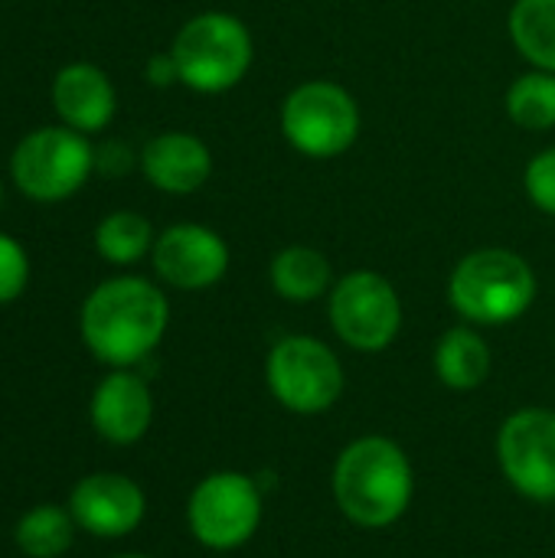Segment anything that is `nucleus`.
Here are the masks:
<instances>
[{
  "mask_svg": "<svg viewBox=\"0 0 555 558\" xmlns=\"http://www.w3.org/2000/svg\"><path fill=\"white\" fill-rule=\"evenodd\" d=\"M330 494L337 510L360 530L396 526L415 500V468L402 445L386 435L353 438L334 461Z\"/></svg>",
  "mask_w": 555,
  "mask_h": 558,
  "instance_id": "nucleus-1",
  "label": "nucleus"
},
{
  "mask_svg": "<svg viewBox=\"0 0 555 558\" xmlns=\"http://www.w3.org/2000/svg\"><path fill=\"white\" fill-rule=\"evenodd\" d=\"M170 304L160 288L144 278H111L82 304V340L95 360L114 369L144 363L164 340Z\"/></svg>",
  "mask_w": 555,
  "mask_h": 558,
  "instance_id": "nucleus-2",
  "label": "nucleus"
},
{
  "mask_svg": "<svg viewBox=\"0 0 555 558\" xmlns=\"http://www.w3.org/2000/svg\"><path fill=\"white\" fill-rule=\"evenodd\" d=\"M533 265L510 248L468 252L448 278V301L471 327H504L520 320L536 301Z\"/></svg>",
  "mask_w": 555,
  "mask_h": 558,
  "instance_id": "nucleus-3",
  "label": "nucleus"
},
{
  "mask_svg": "<svg viewBox=\"0 0 555 558\" xmlns=\"http://www.w3.org/2000/svg\"><path fill=\"white\" fill-rule=\"evenodd\" d=\"M170 52L186 88L200 95H219L245 78V72L252 69L255 43L239 16L209 10L180 26Z\"/></svg>",
  "mask_w": 555,
  "mask_h": 558,
  "instance_id": "nucleus-4",
  "label": "nucleus"
},
{
  "mask_svg": "<svg viewBox=\"0 0 555 558\" xmlns=\"http://www.w3.org/2000/svg\"><path fill=\"white\" fill-rule=\"evenodd\" d=\"M265 383L285 412L311 418L330 412L340 402L347 389V373L340 356L324 340L291 333L268 350Z\"/></svg>",
  "mask_w": 555,
  "mask_h": 558,
  "instance_id": "nucleus-5",
  "label": "nucleus"
},
{
  "mask_svg": "<svg viewBox=\"0 0 555 558\" xmlns=\"http://www.w3.org/2000/svg\"><path fill=\"white\" fill-rule=\"evenodd\" d=\"M278 124L298 154L311 160H330L353 147L363 114L343 85L330 78H307L285 95Z\"/></svg>",
  "mask_w": 555,
  "mask_h": 558,
  "instance_id": "nucleus-6",
  "label": "nucleus"
},
{
  "mask_svg": "<svg viewBox=\"0 0 555 558\" xmlns=\"http://www.w3.org/2000/svg\"><path fill=\"white\" fill-rule=\"evenodd\" d=\"M265 497L255 477L239 471L206 474L186 500V526L203 549L236 553L258 533Z\"/></svg>",
  "mask_w": 555,
  "mask_h": 558,
  "instance_id": "nucleus-7",
  "label": "nucleus"
},
{
  "mask_svg": "<svg viewBox=\"0 0 555 558\" xmlns=\"http://www.w3.org/2000/svg\"><path fill=\"white\" fill-rule=\"evenodd\" d=\"M327 317L343 347L357 353H383L402 330V298L386 275L357 268L334 281Z\"/></svg>",
  "mask_w": 555,
  "mask_h": 558,
  "instance_id": "nucleus-8",
  "label": "nucleus"
},
{
  "mask_svg": "<svg viewBox=\"0 0 555 558\" xmlns=\"http://www.w3.org/2000/svg\"><path fill=\"white\" fill-rule=\"evenodd\" d=\"M95 170V150L72 128H43L20 141L10 160L16 186L43 203L72 196Z\"/></svg>",
  "mask_w": 555,
  "mask_h": 558,
  "instance_id": "nucleus-9",
  "label": "nucleus"
},
{
  "mask_svg": "<svg viewBox=\"0 0 555 558\" xmlns=\"http://www.w3.org/2000/svg\"><path fill=\"white\" fill-rule=\"evenodd\" d=\"M497 464L520 497L533 504H555L553 409L527 405L507 415L497 432Z\"/></svg>",
  "mask_w": 555,
  "mask_h": 558,
  "instance_id": "nucleus-10",
  "label": "nucleus"
},
{
  "mask_svg": "<svg viewBox=\"0 0 555 558\" xmlns=\"http://www.w3.org/2000/svg\"><path fill=\"white\" fill-rule=\"evenodd\" d=\"M154 271L177 291H206L229 271V245L219 232L200 222H177L154 242Z\"/></svg>",
  "mask_w": 555,
  "mask_h": 558,
  "instance_id": "nucleus-11",
  "label": "nucleus"
},
{
  "mask_svg": "<svg viewBox=\"0 0 555 558\" xmlns=\"http://www.w3.org/2000/svg\"><path fill=\"white\" fill-rule=\"evenodd\" d=\"M69 513L79 530L98 539H121L144 523L147 497L124 474H88L69 497Z\"/></svg>",
  "mask_w": 555,
  "mask_h": 558,
  "instance_id": "nucleus-12",
  "label": "nucleus"
},
{
  "mask_svg": "<svg viewBox=\"0 0 555 558\" xmlns=\"http://www.w3.org/2000/svg\"><path fill=\"white\" fill-rule=\"evenodd\" d=\"M92 425L111 445H137L154 422V396L144 376L131 369L108 373L92 392Z\"/></svg>",
  "mask_w": 555,
  "mask_h": 558,
  "instance_id": "nucleus-13",
  "label": "nucleus"
},
{
  "mask_svg": "<svg viewBox=\"0 0 555 558\" xmlns=\"http://www.w3.org/2000/svg\"><path fill=\"white\" fill-rule=\"evenodd\" d=\"M141 167H144V177L157 190L186 196V193H196L209 180L213 154L196 134L167 131V134H157L154 141H147V147L141 154Z\"/></svg>",
  "mask_w": 555,
  "mask_h": 558,
  "instance_id": "nucleus-14",
  "label": "nucleus"
},
{
  "mask_svg": "<svg viewBox=\"0 0 555 558\" xmlns=\"http://www.w3.org/2000/svg\"><path fill=\"white\" fill-rule=\"evenodd\" d=\"M52 101H56L59 118L79 134L82 131H101L114 118V108H118L111 78L88 62L65 65L56 75Z\"/></svg>",
  "mask_w": 555,
  "mask_h": 558,
  "instance_id": "nucleus-15",
  "label": "nucleus"
},
{
  "mask_svg": "<svg viewBox=\"0 0 555 558\" xmlns=\"http://www.w3.org/2000/svg\"><path fill=\"white\" fill-rule=\"evenodd\" d=\"M435 376L445 389L451 392H474L491 379L494 369V353L487 340L471 327H451L438 337L435 343Z\"/></svg>",
  "mask_w": 555,
  "mask_h": 558,
  "instance_id": "nucleus-16",
  "label": "nucleus"
},
{
  "mask_svg": "<svg viewBox=\"0 0 555 558\" xmlns=\"http://www.w3.org/2000/svg\"><path fill=\"white\" fill-rule=\"evenodd\" d=\"M268 281L275 294L288 304H311L334 288V268L324 252L311 245H288L275 252L268 265Z\"/></svg>",
  "mask_w": 555,
  "mask_h": 558,
  "instance_id": "nucleus-17",
  "label": "nucleus"
},
{
  "mask_svg": "<svg viewBox=\"0 0 555 558\" xmlns=\"http://www.w3.org/2000/svg\"><path fill=\"white\" fill-rule=\"evenodd\" d=\"M507 26L527 62L555 72V0H514Z\"/></svg>",
  "mask_w": 555,
  "mask_h": 558,
  "instance_id": "nucleus-18",
  "label": "nucleus"
},
{
  "mask_svg": "<svg viewBox=\"0 0 555 558\" xmlns=\"http://www.w3.org/2000/svg\"><path fill=\"white\" fill-rule=\"evenodd\" d=\"M13 539L20 546V553L29 558H59L72 549L75 539V520L69 513V507H56V504H43L33 507L20 517Z\"/></svg>",
  "mask_w": 555,
  "mask_h": 558,
  "instance_id": "nucleus-19",
  "label": "nucleus"
},
{
  "mask_svg": "<svg viewBox=\"0 0 555 558\" xmlns=\"http://www.w3.org/2000/svg\"><path fill=\"white\" fill-rule=\"evenodd\" d=\"M154 229L141 213L131 209H118L111 216L101 219V226L95 229V248L105 262L111 265H134L141 262L147 252H154Z\"/></svg>",
  "mask_w": 555,
  "mask_h": 558,
  "instance_id": "nucleus-20",
  "label": "nucleus"
},
{
  "mask_svg": "<svg viewBox=\"0 0 555 558\" xmlns=\"http://www.w3.org/2000/svg\"><path fill=\"white\" fill-rule=\"evenodd\" d=\"M507 114L523 131L555 128V72L533 69L517 75L507 88Z\"/></svg>",
  "mask_w": 555,
  "mask_h": 558,
  "instance_id": "nucleus-21",
  "label": "nucleus"
},
{
  "mask_svg": "<svg viewBox=\"0 0 555 558\" xmlns=\"http://www.w3.org/2000/svg\"><path fill=\"white\" fill-rule=\"evenodd\" d=\"M523 186L527 196L533 199V206L546 216H555V147L540 150L523 173Z\"/></svg>",
  "mask_w": 555,
  "mask_h": 558,
  "instance_id": "nucleus-22",
  "label": "nucleus"
},
{
  "mask_svg": "<svg viewBox=\"0 0 555 558\" xmlns=\"http://www.w3.org/2000/svg\"><path fill=\"white\" fill-rule=\"evenodd\" d=\"M26 278H29L26 252L10 235H0V304L16 301L26 288Z\"/></svg>",
  "mask_w": 555,
  "mask_h": 558,
  "instance_id": "nucleus-23",
  "label": "nucleus"
},
{
  "mask_svg": "<svg viewBox=\"0 0 555 558\" xmlns=\"http://www.w3.org/2000/svg\"><path fill=\"white\" fill-rule=\"evenodd\" d=\"M131 163H134V154L121 141H108V144L95 147V170L105 177H121L131 170Z\"/></svg>",
  "mask_w": 555,
  "mask_h": 558,
  "instance_id": "nucleus-24",
  "label": "nucleus"
},
{
  "mask_svg": "<svg viewBox=\"0 0 555 558\" xmlns=\"http://www.w3.org/2000/svg\"><path fill=\"white\" fill-rule=\"evenodd\" d=\"M144 75H147V82L157 85V88H167V85L180 82V69H177L173 52H157V56H150Z\"/></svg>",
  "mask_w": 555,
  "mask_h": 558,
  "instance_id": "nucleus-25",
  "label": "nucleus"
},
{
  "mask_svg": "<svg viewBox=\"0 0 555 558\" xmlns=\"http://www.w3.org/2000/svg\"><path fill=\"white\" fill-rule=\"evenodd\" d=\"M114 558H150V556H114Z\"/></svg>",
  "mask_w": 555,
  "mask_h": 558,
  "instance_id": "nucleus-26",
  "label": "nucleus"
}]
</instances>
